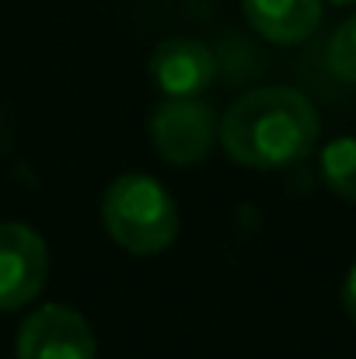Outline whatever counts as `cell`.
Wrapping results in <instances>:
<instances>
[{
    "instance_id": "cell-5",
    "label": "cell",
    "mask_w": 356,
    "mask_h": 359,
    "mask_svg": "<svg viewBox=\"0 0 356 359\" xmlns=\"http://www.w3.org/2000/svg\"><path fill=\"white\" fill-rule=\"evenodd\" d=\"M49 248L28 224H0V311H21L46 290Z\"/></svg>"
},
{
    "instance_id": "cell-8",
    "label": "cell",
    "mask_w": 356,
    "mask_h": 359,
    "mask_svg": "<svg viewBox=\"0 0 356 359\" xmlns=\"http://www.w3.org/2000/svg\"><path fill=\"white\" fill-rule=\"evenodd\" d=\"M322 178L329 192L356 203V136H336L322 150Z\"/></svg>"
},
{
    "instance_id": "cell-9",
    "label": "cell",
    "mask_w": 356,
    "mask_h": 359,
    "mask_svg": "<svg viewBox=\"0 0 356 359\" xmlns=\"http://www.w3.org/2000/svg\"><path fill=\"white\" fill-rule=\"evenodd\" d=\"M325 63L343 84H356V14L346 18L332 32L329 49H325Z\"/></svg>"
},
{
    "instance_id": "cell-6",
    "label": "cell",
    "mask_w": 356,
    "mask_h": 359,
    "mask_svg": "<svg viewBox=\"0 0 356 359\" xmlns=\"http://www.w3.org/2000/svg\"><path fill=\"white\" fill-rule=\"evenodd\" d=\"M150 77L164 98H199L217 77V56L196 39H164L150 53Z\"/></svg>"
},
{
    "instance_id": "cell-4",
    "label": "cell",
    "mask_w": 356,
    "mask_h": 359,
    "mask_svg": "<svg viewBox=\"0 0 356 359\" xmlns=\"http://www.w3.org/2000/svg\"><path fill=\"white\" fill-rule=\"evenodd\" d=\"M98 342L88 318L63 304L35 307L18 332V359H95Z\"/></svg>"
},
{
    "instance_id": "cell-3",
    "label": "cell",
    "mask_w": 356,
    "mask_h": 359,
    "mask_svg": "<svg viewBox=\"0 0 356 359\" xmlns=\"http://www.w3.org/2000/svg\"><path fill=\"white\" fill-rule=\"evenodd\" d=\"M217 112L203 98H164L150 116L154 150L175 168L203 164L217 143Z\"/></svg>"
},
{
    "instance_id": "cell-11",
    "label": "cell",
    "mask_w": 356,
    "mask_h": 359,
    "mask_svg": "<svg viewBox=\"0 0 356 359\" xmlns=\"http://www.w3.org/2000/svg\"><path fill=\"white\" fill-rule=\"evenodd\" d=\"M329 4H336V7H350V4H356V0H329Z\"/></svg>"
},
{
    "instance_id": "cell-7",
    "label": "cell",
    "mask_w": 356,
    "mask_h": 359,
    "mask_svg": "<svg viewBox=\"0 0 356 359\" xmlns=\"http://www.w3.org/2000/svg\"><path fill=\"white\" fill-rule=\"evenodd\" d=\"M244 21L276 46H297L322 25V0H241Z\"/></svg>"
},
{
    "instance_id": "cell-10",
    "label": "cell",
    "mask_w": 356,
    "mask_h": 359,
    "mask_svg": "<svg viewBox=\"0 0 356 359\" xmlns=\"http://www.w3.org/2000/svg\"><path fill=\"white\" fill-rule=\"evenodd\" d=\"M343 307H346V314L356 321V265L346 272V283H343Z\"/></svg>"
},
{
    "instance_id": "cell-1",
    "label": "cell",
    "mask_w": 356,
    "mask_h": 359,
    "mask_svg": "<svg viewBox=\"0 0 356 359\" xmlns=\"http://www.w3.org/2000/svg\"><path fill=\"white\" fill-rule=\"evenodd\" d=\"M322 133L315 105L294 88H255L224 112L217 140L224 154L255 171H276L304 161Z\"/></svg>"
},
{
    "instance_id": "cell-2",
    "label": "cell",
    "mask_w": 356,
    "mask_h": 359,
    "mask_svg": "<svg viewBox=\"0 0 356 359\" xmlns=\"http://www.w3.org/2000/svg\"><path fill=\"white\" fill-rule=\"evenodd\" d=\"M105 234L129 255H161L178 238V206L150 175H122L102 196Z\"/></svg>"
}]
</instances>
